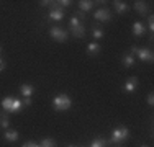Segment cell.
<instances>
[{"instance_id": "4316f807", "label": "cell", "mask_w": 154, "mask_h": 147, "mask_svg": "<svg viewBox=\"0 0 154 147\" xmlns=\"http://www.w3.org/2000/svg\"><path fill=\"white\" fill-rule=\"evenodd\" d=\"M21 103H23V106H31V98H25Z\"/></svg>"}, {"instance_id": "9c48e42d", "label": "cell", "mask_w": 154, "mask_h": 147, "mask_svg": "<svg viewBox=\"0 0 154 147\" xmlns=\"http://www.w3.org/2000/svg\"><path fill=\"white\" fill-rule=\"evenodd\" d=\"M20 92H21V95H23L25 98H31L35 88H33V85H30V83H23V85L20 87Z\"/></svg>"}, {"instance_id": "30bf717a", "label": "cell", "mask_w": 154, "mask_h": 147, "mask_svg": "<svg viewBox=\"0 0 154 147\" xmlns=\"http://www.w3.org/2000/svg\"><path fill=\"white\" fill-rule=\"evenodd\" d=\"M62 16H64V12H62V8H51V13H49V18L51 20H56V21H61Z\"/></svg>"}, {"instance_id": "4fadbf2b", "label": "cell", "mask_w": 154, "mask_h": 147, "mask_svg": "<svg viewBox=\"0 0 154 147\" xmlns=\"http://www.w3.org/2000/svg\"><path fill=\"white\" fill-rule=\"evenodd\" d=\"M3 137H5L7 142H15L17 139H18V132L15 129H8L5 134H3Z\"/></svg>"}, {"instance_id": "484cf974", "label": "cell", "mask_w": 154, "mask_h": 147, "mask_svg": "<svg viewBox=\"0 0 154 147\" xmlns=\"http://www.w3.org/2000/svg\"><path fill=\"white\" fill-rule=\"evenodd\" d=\"M39 5H41V7H51V5H53V2H49V0H43V2H39Z\"/></svg>"}, {"instance_id": "8fae6325", "label": "cell", "mask_w": 154, "mask_h": 147, "mask_svg": "<svg viewBox=\"0 0 154 147\" xmlns=\"http://www.w3.org/2000/svg\"><path fill=\"white\" fill-rule=\"evenodd\" d=\"M71 33L74 38H84L85 36V28H84V25H79V26L71 28Z\"/></svg>"}, {"instance_id": "f546056e", "label": "cell", "mask_w": 154, "mask_h": 147, "mask_svg": "<svg viewBox=\"0 0 154 147\" xmlns=\"http://www.w3.org/2000/svg\"><path fill=\"white\" fill-rule=\"evenodd\" d=\"M74 16H77V18H80V20H84V18H85V15H84V12H77Z\"/></svg>"}, {"instance_id": "ffe728a7", "label": "cell", "mask_w": 154, "mask_h": 147, "mask_svg": "<svg viewBox=\"0 0 154 147\" xmlns=\"http://www.w3.org/2000/svg\"><path fill=\"white\" fill-rule=\"evenodd\" d=\"M10 124V119L7 115H3V113H0V128H8Z\"/></svg>"}, {"instance_id": "cb8c5ba5", "label": "cell", "mask_w": 154, "mask_h": 147, "mask_svg": "<svg viewBox=\"0 0 154 147\" xmlns=\"http://www.w3.org/2000/svg\"><path fill=\"white\" fill-rule=\"evenodd\" d=\"M148 26H149V29H151V31L154 29V18H152V16L148 18Z\"/></svg>"}, {"instance_id": "9a60e30c", "label": "cell", "mask_w": 154, "mask_h": 147, "mask_svg": "<svg viewBox=\"0 0 154 147\" xmlns=\"http://www.w3.org/2000/svg\"><path fill=\"white\" fill-rule=\"evenodd\" d=\"M92 36L95 39H100V38H103V36H105V31L98 26V25H95V26H92Z\"/></svg>"}, {"instance_id": "8992f818", "label": "cell", "mask_w": 154, "mask_h": 147, "mask_svg": "<svg viewBox=\"0 0 154 147\" xmlns=\"http://www.w3.org/2000/svg\"><path fill=\"white\" fill-rule=\"evenodd\" d=\"M94 16L97 18L98 21H110V20H112V13H110V10H107V8H100V10H97Z\"/></svg>"}, {"instance_id": "d6986e66", "label": "cell", "mask_w": 154, "mask_h": 147, "mask_svg": "<svg viewBox=\"0 0 154 147\" xmlns=\"http://www.w3.org/2000/svg\"><path fill=\"white\" fill-rule=\"evenodd\" d=\"M107 146H108V141H105V139H95L90 144V147H107Z\"/></svg>"}, {"instance_id": "e0dca14e", "label": "cell", "mask_w": 154, "mask_h": 147, "mask_svg": "<svg viewBox=\"0 0 154 147\" xmlns=\"http://www.w3.org/2000/svg\"><path fill=\"white\" fill-rule=\"evenodd\" d=\"M115 10H116V13H125L128 10V3L126 2H115Z\"/></svg>"}, {"instance_id": "ba28073f", "label": "cell", "mask_w": 154, "mask_h": 147, "mask_svg": "<svg viewBox=\"0 0 154 147\" xmlns=\"http://www.w3.org/2000/svg\"><path fill=\"white\" fill-rule=\"evenodd\" d=\"M144 33H146L144 23H141V21H134L133 23V34L134 36H143Z\"/></svg>"}, {"instance_id": "4dcf8cb0", "label": "cell", "mask_w": 154, "mask_h": 147, "mask_svg": "<svg viewBox=\"0 0 154 147\" xmlns=\"http://www.w3.org/2000/svg\"><path fill=\"white\" fill-rule=\"evenodd\" d=\"M0 52H2V46H0Z\"/></svg>"}, {"instance_id": "52a82bcc", "label": "cell", "mask_w": 154, "mask_h": 147, "mask_svg": "<svg viewBox=\"0 0 154 147\" xmlns=\"http://www.w3.org/2000/svg\"><path fill=\"white\" fill-rule=\"evenodd\" d=\"M138 77H130V79L125 82V90L128 92V93H133L134 90L138 88Z\"/></svg>"}, {"instance_id": "3957f363", "label": "cell", "mask_w": 154, "mask_h": 147, "mask_svg": "<svg viewBox=\"0 0 154 147\" xmlns=\"http://www.w3.org/2000/svg\"><path fill=\"white\" fill-rule=\"evenodd\" d=\"M128 136H130V131H128V128H125V126L115 128V129L112 131V142H113V144H120V142L126 141Z\"/></svg>"}, {"instance_id": "7c38bea8", "label": "cell", "mask_w": 154, "mask_h": 147, "mask_svg": "<svg viewBox=\"0 0 154 147\" xmlns=\"http://www.w3.org/2000/svg\"><path fill=\"white\" fill-rule=\"evenodd\" d=\"M134 10H136L138 13H141V15L148 13V3H146V2H141V0H138V2H134Z\"/></svg>"}, {"instance_id": "277c9868", "label": "cell", "mask_w": 154, "mask_h": 147, "mask_svg": "<svg viewBox=\"0 0 154 147\" xmlns=\"http://www.w3.org/2000/svg\"><path fill=\"white\" fill-rule=\"evenodd\" d=\"M49 34H51V38L56 39L57 43H66V39H67V33L59 26H53L49 29Z\"/></svg>"}, {"instance_id": "5bb4252c", "label": "cell", "mask_w": 154, "mask_h": 147, "mask_svg": "<svg viewBox=\"0 0 154 147\" xmlns=\"http://www.w3.org/2000/svg\"><path fill=\"white\" fill-rule=\"evenodd\" d=\"M95 5V3L92 2V0H80L79 2V8L82 10V12H87V10H92V7Z\"/></svg>"}, {"instance_id": "1f68e13d", "label": "cell", "mask_w": 154, "mask_h": 147, "mask_svg": "<svg viewBox=\"0 0 154 147\" xmlns=\"http://www.w3.org/2000/svg\"><path fill=\"white\" fill-rule=\"evenodd\" d=\"M141 147H148V146H141Z\"/></svg>"}, {"instance_id": "ac0fdd59", "label": "cell", "mask_w": 154, "mask_h": 147, "mask_svg": "<svg viewBox=\"0 0 154 147\" xmlns=\"http://www.w3.org/2000/svg\"><path fill=\"white\" fill-rule=\"evenodd\" d=\"M133 64H134V57L131 56V54H125L123 56V65L125 67H131Z\"/></svg>"}, {"instance_id": "7402d4cb", "label": "cell", "mask_w": 154, "mask_h": 147, "mask_svg": "<svg viewBox=\"0 0 154 147\" xmlns=\"http://www.w3.org/2000/svg\"><path fill=\"white\" fill-rule=\"evenodd\" d=\"M79 25H82V23L79 21V18H77V16H72V18H71V28L79 26Z\"/></svg>"}, {"instance_id": "d6a6232c", "label": "cell", "mask_w": 154, "mask_h": 147, "mask_svg": "<svg viewBox=\"0 0 154 147\" xmlns=\"http://www.w3.org/2000/svg\"><path fill=\"white\" fill-rule=\"evenodd\" d=\"M69 147H75V146H69Z\"/></svg>"}, {"instance_id": "d4e9b609", "label": "cell", "mask_w": 154, "mask_h": 147, "mask_svg": "<svg viewBox=\"0 0 154 147\" xmlns=\"http://www.w3.org/2000/svg\"><path fill=\"white\" fill-rule=\"evenodd\" d=\"M71 0H61V2H57V5H61V7H67V5H71Z\"/></svg>"}, {"instance_id": "f1b7e54d", "label": "cell", "mask_w": 154, "mask_h": 147, "mask_svg": "<svg viewBox=\"0 0 154 147\" xmlns=\"http://www.w3.org/2000/svg\"><path fill=\"white\" fill-rule=\"evenodd\" d=\"M5 70V62H3V59L0 57V72H3Z\"/></svg>"}, {"instance_id": "5b68a950", "label": "cell", "mask_w": 154, "mask_h": 147, "mask_svg": "<svg viewBox=\"0 0 154 147\" xmlns=\"http://www.w3.org/2000/svg\"><path fill=\"white\" fill-rule=\"evenodd\" d=\"M136 54H138L139 61H143V62H152V59H154L152 52L149 49H141V47H138Z\"/></svg>"}, {"instance_id": "44dd1931", "label": "cell", "mask_w": 154, "mask_h": 147, "mask_svg": "<svg viewBox=\"0 0 154 147\" xmlns=\"http://www.w3.org/2000/svg\"><path fill=\"white\" fill-rule=\"evenodd\" d=\"M39 146L41 147H56V141L54 139H43V142Z\"/></svg>"}, {"instance_id": "2e32d148", "label": "cell", "mask_w": 154, "mask_h": 147, "mask_svg": "<svg viewBox=\"0 0 154 147\" xmlns=\"http://www.w3.org/2000/svg\"><path fill=\"white\" fill-rule=\"evenodd\" d=\"M87 51H89L90 56H95V54L100 52V44L98 43H90L89 46H87Z\"/></svg>"}, {"instance_id": "83f0119b", "label": "cell", "mask_w": 154, "mask_h": 147, "mask_svg": "<svg viewBox=\"0 0 154 147\" xmlns=\"http://www.w3.org/2000/svg\"><path fill=\"white\" fill-rule=\"evenodd\" d=\"M148 103H149V105H154V95L152 93H149V97H148Z\"/></svg>"}, {"instance_id": "6da1fadb", "label": "cell", "mask_w": 154, "mask_h": 147, "mask_svg": "<svg viewBox=\"0 0 154 147\" xmlns=\"http://www.w3.org/2000/svg\"><path fill=\"white\" fill-rule=\"evenodd\" d=\"M2 108L5 110V111H8V113H18V111H21V108H23V103H21L20 100H17V98L5 97L2 100Z\"/></svg>"}, {"instance_id": "603a6c76", "label": "cell", "mask_w": 154, "mask_h": 147, "mask_svg": "<svg viewBox=\"0 0 154 147\" xmlns=\"http://www.w3.org/2000/svg\"><path fill=\"white\" fill-rule=\"evenodd\" d=\"M21 147H41L39 144H36V142H33V141H28V142H25Z\"/></svg>"}, {"instance_id": "7a4b0ae2", "label": "cell", "mask_w": 154, "mask_h": 147, "mask_svg": "<svg viewBox=\"0 0 154 147\" xmlns=\"http://www.w3.org/2000/svg\"><path fill=\"white\" fill-rule=\"evenodd\" d=\"M71 105H72V100L64 93L57 95L53 100V108L56 110V111H67V110L71 108Z\"/></svg>"}]
</instances>
